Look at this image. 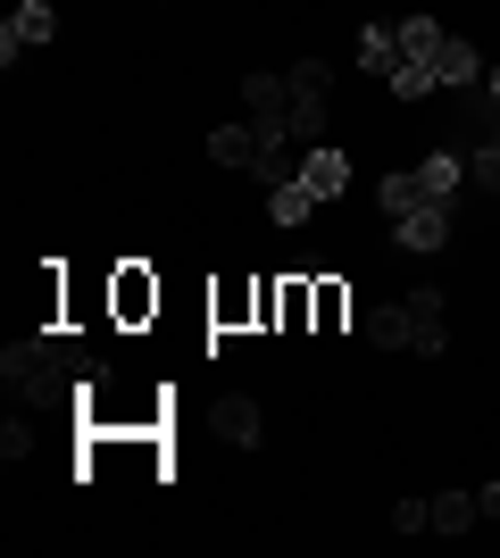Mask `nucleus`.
I'll use <instances>...</instances> for the list:
<instances>
[{"label":"nucleus","instance_id":"nucleus-15","mask_svg":"<svg viewBox=\"0 0 500 558\" xmlns=\"http://www.w3.org/2000/svg\"><path fill=\"white\" fill-rule=\"evenodd\" d=\"M392 34H401V68H408V59H434V50H442V25H434L426 9H417V17H401Z\"/></svg>","mask_w":500,"mask_h":558},{"label":"nucleus","instance_id":"nucleus-11","mask_svg":"<svg viewBox=\"0 0 500 558\" xmlns=\"http://www.w3.org/2000/svg\"><path fill=\"white\" fill-rule=\"evenodd\" d=\"M484 509H476V492H434V534L451 542V534H476Z\"/></svg>","mask_w":500,"mask_h":558},{"label":"nucleus","instance_id":"nucleus-3","mask_svg":"<svg viewBox=\"0 0 500 558\" xmlns=\"http://www.w3.org/2000/svg\"><path fill=\"white\" fill-rule=\"evenodd\" d=\"M50 34H59V9H50V0H17V17H9V34H0V59L17 68V50H42Z\"/></svg>","mask_w":500,"mask_h":558},{"label":"nucleus","instance_id":"nucleus-6","mask_svg":"<svg viewBox=\"0 0 500 558\" xmlns=\"http://www.w3.org/2000/svg\"><path fill=\"white\" fill-rule=\"evenodd\" d=\"M209 417H217V434H225L234 450H259V434H267V425H259V400H251V392H225Z\"/></svg>","mask_w":500,"mask_h":558},{"label":"nucleus","instance_id":"nucleus-12","mask_svg":"<svg viewBox=\"0 0 500 558\" xmlns=\"http://www.w3.org/2000/svg\"><path fill=\"white\" fill-rule=\"evenodd\" d=\"M242 109L251 117H292V93H284V75H242Z\"/></svg>","mask_w":500,"mask_h":558},{"label":"nucleus","instance_id":"nucleus-25","mask_svg":"<svg viewBox=\"0 0 500 558\" xmlns=\"http://www.w3.org/2000/svg\"><path fill=\"white\" fill-rule=\"evenodd\" d=\"M492 142H500V134H492Z\"/></svg>","mask_w":500,"mask_h":558},{"label":"nucleus","instance_id":"nucleus-10","mask_svg":"<svg viewBox=\"0 0 500 558\" xmlns=\"http://www.w3.org/2000/svg\"><path fill=\"white\" fill-rule=\"evenodd\" d=\"M408 317H417V359H434V350L451 342V333H442V292H434V283L408 292Z\"/></svg>","mask_w":500,"mask_h":558},{"label":"nucleus","instance_id":"nucleus-7","mask_svg":"<svg viewBox=\"0 0 500 558\" xmlns=\"http://www.w3.org/2000/svg\"><path fill=\"white\" fill-rule=\"evenodd\" d=\"M301 184H309L317 201H333V192L351 184V159H342V150H333V142H317L309 159H301Z\"/></svg>","mask_w":500,"mask_h":558},{"label":"nucleus","instance_id":"nucleus-21","mask_svg":"<svg viewBox=\"0 0 500 558\" xmlns=\"http://www.w3.org/2000/svg\"><path fill=\"white\" fill-rule=\"evenodd\" d=\"M276 317H284V326H301V317H309V283H284V292H276Z\"/></svg>","mask_w":500,"mask_h":558},{"label":"nucleus","instance_id":"nucleus-14","mask_svg":"<svg viewBox=\"0 0 500 558\" xmlns=\"http://www.w3.org/2000/svg\"><path fill=\"white\" fill-rule=\"evenodd\" d=\"M358 68H376L383 84H392V68H401V34H392V25H367V34H358Z\"/></svg>","mask_w":500,"mask_h":558},{"label":"nucleus","instance_id":"nucleus-18","mask_svg":"<svg viewBox=\"0 0 500 558\" xmlns=\"http://www.w3.org/2000/svg\"><path fill=\"white\" fill-rule=\"evenodd\" d=\"M442 75H434V59H408V68H392V100H426Z\"/></svg>","mask_w":500,"mask_h":558},{"label":"nucleus","instance_id":"nucleus-2","mask_svg":"<svg viewBox=\"0 0 500 558\" xmlns=\"http://www.w3.org/2000/svg\"><path fill=\"white\" fill-rule=\"evenodd\" d=\"M451 209H459V201H426V209L392 217V242H401L408 258H417V251H442V242H451Z\"/></svg>","mask_w":500,"mask_h":558},{"label":"nucleus","instance_id":"nucleus-8","mask_svg":"<svg viewBox=\"0 0 500 558\" xmlns=\"http://www.w3.org/2000/svg\"><path fill=\"white\" fill-rule=\"evenodd\" d=\"M367 342H376V350H417V317H408V301L367 308Z\"/></svg>","mask_w":500,"mask_h":558},{"label":"nucleus","instance_id":"nucleus-17","mask_svg":"<svg viewBox=\"0 0 500 558\" xmlns=\"http://www.w3.org/2000/svg\"><path fill=\"white\" fill-rule=\"evenodd\" d=\"M376 201H383V217H408V209H426L417 175H383V184H376Z\"/></svg>","mask_w":500,"mask_h":558},{"label":"nucleus","instance_id":"nucleus-24","mask_svg":"<svg viewBox=\"0 0 500 558\" xmlns=\"http://www.w3.org/2000/svg\"><path fill=\"white\" fill-rule=\"evenodd\" d=\"M484 84H492V100H500V59H492V75H484Z\"/></svg>","mask_w":500,"mask_h":558},{"label":"nucleus","instance_id":"nucleus-9","mask_svg":"<svg viewBox=\"0 0 500 558\" xmlns=\"http://www.w3.org/2000/svg\"><path fill=\"white\" fill-rule=\"evenodd\" d=\"M209 159L217 167H259V125L242 117V125H217L209 134Z\"/></svg>","mask_w":500,"mask_h":558},{"label":"nucleus","instance_id":"nucleus-13","mask_svg":"<svg viewBox=\"0 0 500 558\" xmlns=\"http://www.w3.org/2000/svg\"><path fill=\"white\" fill-rule=\"evenodd\" d=\"M267 217H276V226H309V217H317V192L301 184V175H292V184H276V192H267Z\"/></svg>","mask_w":500,"mask_h":558},{"label":"nucleus","instance_id":"nucleus-23","mask_svg":"<svg viewBox=\"0 0 500 558\" xmlns=\"http://www.w3.org/2000/svg\"><path fill=\"white\" fill-rule=\"evenodd\" d=\"M476 509H484V525H492V517H500V475H492V484L476 492Z\"/></svg>","mask_w":500,"mask_h":558},{"label":"nucleus","instance_id":"nucleus-22","mask_svg":"<svg viewBox=\"0 0 500 558\" xmlns=\"http://www.w3.org/2000/svg\"><path fill=\"white\" fill-rule=\"evenodd\" d=\"M118 308H125V317H143V308H150V292H143V276H125V283H118Z\"/></svg>","mask_w":500,"mask_h":558},{"label":"nucleus","instance_id":"nucleus-1","mask_svg":"<svg viewBox=\"0 0 500 558\" xmlns=\"http://www.w3.org/2000/svg\"><path fill=\"white\" fill-rule=\"evenodd\" d=\"M0 375L25 400H59L84 375V350H75V333H17V342L0 350Z\"/></svg>","mask_w":500,"mask_h":558},{"label":"nucleus","instance_id":"nucleus-16","mask_svg":"<svg viewBox=\"0 0 500 558\" xmlns=\"http://www.w3.org/2000/svg\"><path fill=\"white\" fill-rule=\"evenodd\" d=\"M284 93L292 100H326L333 93V68H326V59H292V68H284Z\"/></svg>","mask_w":500,"mask_h":558},{"label":"nucleus","instance_id":"nucleus-4","mask_svg":"<svg viewBox=\"0 0 500 558\" xmlns=\"http://www.w3.org/2000/svg\"><path fill=\"white\" fill-rule=\"evenodd\" d=\"M434 75H442L451 93H476V84H484L492 68H484V50H476V43H459V34H442V50H434Z\"/></svg>","mask_w":500,"mask_h":558},{"label":"nucleus","instance_id":"nucleus-19","mask_svg":"<svg viewBox=\"0 0 500 558\" xmlns=\"http://www.w3.org/2000/svg\"><path fill=\"white\" fill-rule=\"evenodd\" d=\"M467 184H476V192H500V142H476V150H467Z\"/></svg>","mask_w":500,"mask_h":558},{"label":"nucleus","instance_id":"nucleus-20","mask_svg":"<svg viewBox=\"0 0 500 558\" xmlns=\"http://www.w3.org/2000/svg\"><path fill=\"white\" fill-rule=\"evenodd\" d=\"M392 534H434V500H401V509H392Z\"/></svg>","mask_w":500,"mask_h":558},{"label":"nucleus","instance_id":"nucleus-5","mask_svg":"<svg viewBox=\"0 0 500 558\" xmlns=\"http://www.w3.org/2000/svg\"><path fill=\"white\" fill-rule=\"evenodd\" d=\"M408 175H417V192H426V201H459V184H467V150H426Z\"/></svg>","mask_w":500,"mask_h":558}]
</instances>
